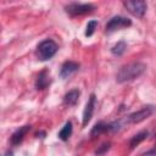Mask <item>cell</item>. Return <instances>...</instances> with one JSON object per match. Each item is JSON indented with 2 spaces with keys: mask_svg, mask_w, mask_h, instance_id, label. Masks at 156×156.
<instances>
[{
  "mask_svg": "<svg viewBox=\"0 0 156 156\" xmlns=\"http://www.w3.org/2000/svg\"><path fill=\"white\" fill-rule=\"evenodd\" d=\"M146 71V65L143 62H132L128 65H124L119 68V71L116 74V80L118 83H126L134 80L139 78L144 72Z\"/></svg>",
  "mask_w": 156,
  "mask_h": 156,
  "instance_id": "obj_1",
  "label": "cell"
},
{
  "mask_svg": "<svg viewBox=\"0 0 156 156\" xmlns=\"http://www.w3.org/2000/svg\"><path fill=\"white\" fill-rule=\"evenodd\" d=\"M56 51H57V44L51 39H46L38 45L37 56L39 60L46 61V60H50L56 54Z\"/></svg>",
  "mask_w": 156,
  "mask_h": 156,
  "instance_id": "obj_2",
  "label": "cell"
},
{
  "mask_svg": "<svg viewBox=\"0 0 156 156\" xmlns=\"http://www.w3.org/2000/svg\"><path fill=\"white\" fill-rule=\"evenodd\" d=\"M156 111V107L152 106V105H147V106H144L143 108H140L139 111H135L130 115L127 116L126 118V123L127 124H135V123H140L143 122L144 119L149 118L154 112Z\"/></svg>",
  "mask_w": 156,
  "mask_h": 156,
  "instance_id": "obj_3",
  "label": "cell"
},
{
  "mask_svg": "<svg viewBox=\"0 0 156 156\" xmlns=\"http://www.w3.org/2000/svg\"><path fill=\"white\" fill-rule=\"evenodd\" d=\"M124 7L135 17H143L146 12V2L143 0H134V1H124Z\"/></svg>",
  "mask_w": 156,
  "mask_h": 156,
  "instance_id": "obj_4",
  "label": "cell"
},
{
  "mask_svg": "<svg viewBox=\"0 0 156 156\" xmlns=\"http://www.w3.org/2000/svg\"><path fill=\"white\" fill-rule=\"evenodd\" d=\"M130 24H132L130 20H128L126 17H122V16H115L107 22L106 32H115V30H118V29H122V28H127Z\"/></svg>",
  "mask_w": 156,
  "mask_h": 156,
  "instance_id": "obj_5",
  "label": "cell"
},
{
  "mask_svg": "<svg viewBox=\"0 0 156 156\" xmlns=\"http://www.w3.org/2000/svg\"><path fill=\"white\" fill-rule=\"evenodd\" d=\"M94 10V6L90 4H69L68 6H66V12L71 16H80V15H85L89 13Z\"/></svg>",
  "mask_w": 156,
  "mask_h": 156,
  "instance_id": "obj_6",
  "label": "cell"
},
{
  "mask_svg": "<svg viewBox=\"0 0 156 156\" xmlns=\"http://www.w3.org/2000/svg\"><path fill=\"white\" fill-rule=\"evenodd\" d=\"M95 102H96V98L94 94H91L89 96V100L85 105V108L83 111V126H87V123L93 117V112H94V108H95Z\"/></svg>",
  "mask_w": 156,
  "mask_h": 156,
  "instance_id": "obj_7",
  "label": "cell"
},
{
  "mask_svg": "<svg viewBox=\"0 0 156 156\" xmlns=\"http://www.w3.org/2000/svg\"><path fill=\"white\" fill-rule=\"evenodd\" d=\"M79 68V65L77 62H73V61H66L62 66H61V69H60V77L61 78H68L71 74H73L74 72H77Z\"/></svg>",
  "mask_w": 156,
  "mask_h": 156,
  "instance_id": "obj_8",
  "label": "cell"
},
{
  "mask_svg": "<svg viewBox=\"0 0 156 156\" xmlns=\"http://www.w3.org/2000/svg\"><path fill=\"white\" fill-rule=\"evenodd\" d=\"M29 129H30V126H23V127H20L13 134H12V136H11V143L13 144V145H17V144H20L22 140H23V138H24V135L29 132Z\"/></svg>",
  "mask_w": 156,
  "mask_h": 156,
  "instance_id": "obj_9",
  "label": "cell"
},
{
  "mask_svg": "<svg viewBox=\"0 0 156 156\" xmlns=\"http://www.w3.org/2000/svg\"><path fill=\"white\" fill-rule=\"evenodd\" d=\"M50 84V76L48 73V71H41L37 78V82H35V87L38 90H41V89H45L48 85Z\"/></svg>",
  "mask_w": 156,
  "mask_h": 156,
  "instance_id": "obj_10",
  "label": "cell"
},
{
  "mask_svg": "<svg viewBox=\"0 0 156 156\" xmlns=\"http://www.w3.org/2000/svg\"><path fill=\"white\" fill-rule=\"evenodd\" d=\"M78 98H79V90L78 89H73L71 91H68L65 98H63V104L67 106H74L78 102Z\"/></svg>",
  "mask_w": 156,
  "mask_h": 156,
  "instance_id": "obj_11",
  "label": "cell"
},
{
  "mask_svg": "<svg viewBox=\"0 0 156 156\" xmlns=\"http://www.w3.org/2000/svg\"><path fill=\"white\" fill-rule=\"evenodd\" d=\"M107 130H112V123H110V124H107V123H104V122H99L98 124H95L94 126V128H93V130H91V136H94V135H99V134H101V133H105V132H107Z\"/></svg>",
  "mask_w": 156,
  "mask_h": 156,
  "instance_id": "obj_12",
  "label": "cell"
},
{
  "mask_svg": "<svg viewBox=\"0 0 156 156\" xmlns=\"http://www.w3.org/2000/svg\"><path fill=\"white\" fill-rule=\"evenodd\" d=\"M147 135H149V133L147 132H140V133H138V134H135L132 139H130V141H129V147L130 149H133V147H135L136 145H139L143 140H145L146 138H147Z\"/></svg>",
  "mask_w": 156,
  "mask_h": 156,
  "instance_id": "obj_13",
  "label": "cell"
},
{
  "mask_svg": "<svg viewBox=\"0 0 156 156\" xmlns=\"http://www.w3.org/2000/svg\"><path fill=\"white\" fill-rule=\"evenodd\" d=\"M71 134H72V123H71V122H67V123L63 126V128L60 130L58 138H60L61 140L66 141V140H68V138L71 136Z\"/></svg>",
  "mask_w": 156,
  "mask_h": 156,
  "instance_id": "obj_14",
  "label": "cell"
},
{
  "mask_svg": "<svg viewBox=\"0 0 156 156\" xmlns=\"http://www.w3.org/2000/svg\"><path fill=\"white\" fill-rule=\"evenodd\" d=\"M126 49H127V44H126L124 41H118L116 45H113V46H112L111 51H112V54H113V55L121 56V55L126 51Z\"/></svg>",
  "mask_w": 156,
  "mask_h": 156,
  "instance_id": "obj_15",
  "label": "cell"
},
{
  "mask_svg": "<svg viewBox=\"0 0 156 156\" xmlns=\"http://www.w3.org/2000/svg\"><path fill=\"white\" fill-rule=\"evenodd\" d=\"M96 26H98V21H89V22H88V24H87L85 35H87V37L93 35V33H94V30H95Z\"/></svg>",
  "mask_w": 156,
  "mask_h": 156,
  "instance_id": "obj_16",
  "label": "cell"
},
{
  "mask_svg": "<svg viewBox=\"0 0 156 156\" xmlns=\"http://www.w3.org/2000/svg\"><path fill=\"white\" fill-rule=\"evenodd\" d=\"M108 149H110V143H105V144H104V145H101V147L96 151V154H98V155H100V154L105 152V151H106V150H108Z\"/></svg>",
  "mask_w": 156,
  "mask_h": 156,
  "instance_id": "obj_17",
  "label": "cell"
},
{
  "mask_svg": "<svg viewBox=\"0 0 156 156\" xmlns=\"http://www.w3.org/2000/svg\"><path fill=\"white\" fill-rule=\"evenodd\" d=\"M140 156H156V147L151 149V150H149V151H146L144 154H141Z\"/></svg>",
  "mask_w": 156,
  "mask_h": 156,
  "instance_id": "obj_18",
  "label": "cell"
},
{
  "mask_svg": "<svg viewBox=\"0 0 156 156\" xmlns=\"http://www.w3.org/2000/svg\"><path fill=\"white\" fill-rule=\"evenodd\" d=\"M4 156H13V152H12L11 150H7V151L4 154Z\"/></svg>",
  "mask_w": 156,
  "mask_h": 156,
  "instance_id": "obj_19",
  "label": "cell"
},
{
  "mask_svg": "<svg viewBox=\"0 0 156 156\" xmlns=\"http://www.w3.org/2000/svg\"><path fill=\"white\" fill-rule=\"evenodd\" d=\"M155 139H156V132H155Z\"/></svg>",
  "mask_w": 156,
  "mask_h": 156,
  "instance_id": "obj_20",
  "label": "cell"
}]
</instances>
